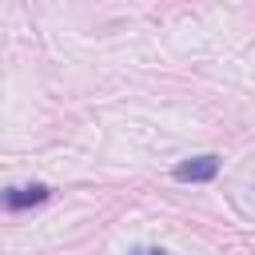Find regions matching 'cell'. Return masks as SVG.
<instances>
[{
	"label": "cell",
	"mask_w": 255,
	"mask_h": 255,
	"mask_svg": "<svg viewBox=\"0 0 255 255\" xmlns=\"http://www.w3.org/2000/svg\"><path fill=\"white\" fill-rule=\"evenodd\" d=\"M52 195V187H44V183H28V187H8L4 195H0V203L8 207V211H24V207H32V203H44Z\"/></svg>",
	"instance_id": "obj_2"
},
{
	"label": "cell",
	"mask_w": 255,
	"mask_h": 255,
	"mask_svg": "<svg viewBox=\"0 0 255 255\" xmlns=\"http://www.w3.org/2000/svg\"><path fill=\"white\" fill-rule=\"evenodd\" d=\"M171 175H175L179 183H207V179L219 175V155H191V159L175 163Z\"/></svg>",
	"instance_id": "obj_1"
},
{
	"label": "cell",
	"mask_w": 255,
	"mask_h": 255,
	"mask_svg": "<svg viewBox=\"0 0 255 255\" xmlns=\"http://www.w3.org/2000/svg\"><path fill=\"white\" fill-rule=\"evenodd\" d=\"M131 255H167V251H163V247H135Z\"/></svg>",
	"instance_id": "obj_3"
}]
</instances>
